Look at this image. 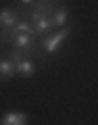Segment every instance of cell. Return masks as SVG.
I'll use <instances>...</instances> for the list:
<instances>
[{
	"mask_svg": "<svg viewBox=\"0 0 98 125\" xmlns=\"http://www.w3.org/2000/svg\"><path fill=\"white\" fill-rule=\"evenodd\" d=\"M6 40H9L11 44L15 46V48L23 50V48H29V46H31V33H25V31H21V33H13V36H9Z\"/></svg>",
	"mask_w": 98,
	"mask_h": 125,
	"instance_id": "4",
	"label": "cell"
},
{
	"mask_svg": "<svg viewBox=\"0 0 98 125\" xmlns=\"http://www.w3.org/2000/svg\"><path fill=\"white\" fill-rule=\"evenodd\" d=\"M23 4H31V2H33V0H21Z\"/></svg>",
	"mask_w": 98,
	"mask_h": 125,
	"instance_id": "8",
	"label": "cell"
},
{
	"mask_svg": "<svg viewBox=\"0 0 98 125\" xmlns=\"http://www.w3.org/2000/svg\"><path fill=\"white\" fill-rule=\"evenodd\" d=\"M15 23H19V15L15 13V10H11V9L0 10V25L4 27V29H11Z\"/></svg>",
	"mask_w": 98,
	"mask_h": 125,
	"instance_id": "5",
	"label": "cell"
},
{
	"mask_svg": "<svg viewBox=\"0 0 98 125\" xmlns=\"http://www.w3.org/2000/svg\"><path fill=\"white\" fill-rule=\"evenodd\" d=\"M50 21H52V27H63L69 21V10L67 9H58L56 13L50 17Z\"/></svg>",
	"mask_w": 98,
	"mask_h": 125,
	"instance_id": "7",
	"label": "cell"
},
{
	"mask_svg": "<svg viewBox=\"0 0 98 125\" xmlns=\"http://www.w3.org/2000/svg\"><path fill=\"white\" fill-rule=\"evenodd\" d=\"M15 62V73H19L21 77H31L33 73H36V65L29 61V58H17V61H13Z\"/></svg>",
	"mask_w": 98,
	"mask_h": 125,
	"instance_id": "2",
	"label": "cell"
},
{
	"mask_svg": "<svg viewBox=\"0 0 98 125\" xmlns=\"http://www.w3.org/2000/svg\"><path fill=\"white\" fill-rule=\"evenodd\" d=\"M69 36H71V27H63L61 31H54V33H50V36L44 40V50H46L48 54H54V52L58 50V46L67 40Z\"/></svg>",
	"mask_w": 98,
	"mask_h": 125,
	"instance_id": "1",
	"label": "cell"
},
{
	"mask_svg": "<svg viewBox=\"0 0 98 125\" xmlns=\"http://www.w3.org/2000/svg\"><path fill=\"white\" fill-rule=\"evenodd\" d=\"M25 123H27V115L25 113H19V111L4 113L0 117V125H25Z\"/></svg>",
	"mask_w": 98,
	"mask_h": 125,
	"instance_id": "3",
	"label": "cell"
},
{
	"mask_svg": "<svg viewBox=\"0 0 98 125\" xmlns=\"http://www.w3.org/2000/svg\"><path fill=\"white\" fill-rule=\"evenodd\" d=\"M42 2H48V4H50V0H42Z\"/></svg>",
	"mask_w": 98,
	"mask_h": 125,
	"instance_id": "9",
	"label": "cell"
},
{
	"mask_svg": "<svg viewBox=\"0 0 98 125\" xmlns=\"http://www.w3.org/2000/svg\"><path fill=\"white\" fill-rule=\"evenodd\" d=\"M15 75V62L11 58L0 61V79H11Z\"/></svg>",
	"mask_w": 98,
	"mask_h": 125,
	"instance_id": "6",
	"label": "cell"
}]
</instances>
